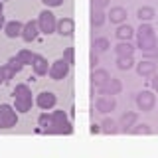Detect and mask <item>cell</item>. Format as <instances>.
<instances>
[{"mask_svg": "<svg viewBox=\"0 0 158 158\" xmlns=\"http://www.w3.org/2000/svg\"><path fill=\"white\" fill-rule=\"evenodd\" d=\"M14 109L18 113L32 111V91L28 85H16L14 89Z\"/></svg>", "mask_w": 158, "mask_h": 158, "instance_id": "3", "label": "cell"}, {"mask_svg": "<svg viewBox=\"0 0 158 158\" xmlns=\"http://www.w3.org/2000/svg\"><path fill=\"white\" fill-rule=\"evenodd\" d=\"M8 67L12 69L14 73H20V71H22V67H24V63L20 61L18 57H10V59H8Z\"/></svg>", "mask_w": 158, "mask_h": 158, "instance_id": "29", "label": "cell"}, {"mask_svg": "<svg viewBox=\"0 0 158 158\" xmlns=\"http://www.w3.org/2000/svg\"><path fill=\"white\" fill-rule=\"evenodd\" d=\"M89 65H91V69H97L99 65V52H95V49H91V53H89Z\"/></svg>", "mask_w": 158, "mask_h": 158, "instance_id": "31", "label": "cell"}, {"mask_svg": "<svg viewBox=\"0 0 158 158\" xmlns=\"http://www.w3.org/2000/svg\"><path fill=\"white\" fill-rule=\"evenodd\" d=\"M109 77L111 75H109V71H105V69H91V87L103 85Z\"/></svg>", "mask_w": 158, "mask_h": 158, "instance_id": "20", "label": "cell"}, {"mask_svg": "<svg viewBox=\"0 0 158 158\" xmlns=\"http://www.w3.org/2000/svg\"><path fill=\"white\" fill-rule=\"evenodd\" d=\"M18 123V111L12 105H0V128H12Z\"/></svg>", "mask_w": 158, "mask_h": 158, "instance_id": "4", "label": "cell"}, {"mask_svg": "<svg viewBox=\"0 0 158 158\" xmlns=\"http://www.w3.org/2000/svg\"><path fill=\"white\" fill-rule=\"evenodd\" d=\"M91 2V8H97V10H105L109 6V0H89Z\"/></svg>", "mask_w": 158, "mask_h": 158, "instance_id": "32", "label": "cell"}, {"mask_svg": "<svg viewBox=\"0 0 158 158\" xmlns=\"http://www.w3.org/2000/svg\"><path fill=\"white\" fill-rule=\"evenodd\" d=\"M117 38L118 40H123V42H131L132 40V36H135V28L132 26H128V24H118V28H117Z\"/></svg>", "mask_w": 158, "mask_h": 158, "instance_id": "18", "label": "cell"}, {"mask_svg": "<svg viewBox=\"0 0 158 158\" xmlns=\"http://www.w3.org/2000/svg\"><path fill=\"white\" fill-rule=\"evenodd\" d=\"M4 24H6V20H4V14H0V30L4 28Z\"/></svg>", "mask_w": 158, "mask_h": 158, "instance_id": "38", "label": "cell"}, {"mask_svg": "<svg viewBox=\"0 0 158 158\" xmlns=\"http://www.w3.org/2000/svg\"><path fill=\"white\" fill-rule=\"evenodd\" d=\"M0 69H2V75H4V79H6V81H8V79H12L14 75H16V73H14L12 69L8 67V63H6V65H2V67H0Z\"/></svg>", "mask_w": 158, "mask_h": 158, "instance_id": "33", "label": "cell"}, {"mask_svg": "<svg viewBox=\"0 0 158 158\" xmlns=\"http://www.w3.org/2000/svg\"><path fill=\"white\" fill-rule=\"evenodd\" d=\"M0 14H2V0H0Z\"/></svg>", "mask_w": 158, "mask_h": 158, "instance_id": "40", "label": "cell"}, {"mask_svg": "<svg viewBox=\"0 0 158 158\" xmlns=\"http://www.w3.org/2000/svg\"><path fill=\"white\" fill-rule=\"evenodd\" d=\"M22 28H24V24H20L18 20H12V22H6L4 24V34H6L8 38H20L22 36Z\"/></svg>", "mask_w": 158, "mask_h": 158, "instance_id": "16", "label": "cell"}, {"mask_svg": "<svg viewBox=\"0 0 158 158\" xmlns=\"http://www.w3.org/2000/svg\"><path fill=\"white\" fill-rule=\"evenodd\" d=\"M63 59H65L69 65H73V63H75V49H73V48H67L65 52H63Z\"/></svg>", "mask_w": 158, "mask_h": 158, "instance_id": "30", "label": "cell"}, {"mask_svg": "<svg viewBox=\"0 0 158 158\" xmlns=\"http://www.w3.org/2000/svg\"><path fill=\"white\" fill-rule=\"evenodd\" d=\"M89 132H91V135H97V132H101V125H95V123H93L91 128H89Z\"/></svg>", "mask_w": 158, "mask_h": 158, "instance_id": "36", "label": "cell"}, {"mask_svg": "<svg viewBox=\"0 0 158 158\" xmlns=\"http://www.w3.org/2000/svg\"><path fill=\"white\" fill-rule=\"evenodd\" d=\"M69 63L65 61V59H57V61H53L52 65H49V77L53 79V81H61V79H65L67 77V73H69Z\"/></svg>", "mask_w": 158, "mask_h": 158, "instance_id": "6", "label": "cell"}, {"mask_svg": "<svg viewBox=\"0 0 158 158\" xmlns=\"http://www.w3.org/2000/svg\"><path fill=\"white\" fill-rule=\"evenodd\" d=\"M4 81H6V79H4V75H2V69H0V85H2Z\"/></svg>", "mask_w": 158, "mask_h": 158, "instance_id": "39", "label": "cell"}, {"mask_svg": "<svg viewBox=\"0 0 158 158\" xmlns=\"http://www.w3.org/2000/svg\"><path fill=\"white\" fill-rule=\"evenodd\" d=\"M150 77H152V79H150V85H152V89H154V91L158 93V73L154 71V73H152Z\"/></svg>", "mask_w": 158, "mask_h": 158, "instance_id": "35", "label": "cell"}, {"mask_svg": "<svg viewBox=\"0 0 158 158\" xmlns=\"http://www.w3.org/2000/svg\"><path fill=\"white\" fill-rule=\"evenodd\" d=\"M44 4H46L48 8H56V6H61L63 4V0H42Z\"/></svg>", "mask_w": 158, "mask_h": 158, "instance_id": "34", "label": "cell"}, {"mask_svg": "<svg viewBox=\"0 0 158 158\" xmlns=\"http://www.w3.org/2000/svg\"><path fill=\"white\" fill-rule=\"evenodd\" d=\"M32 69H34V73H36V75H48V71H49L48 59H46V57H42V56H34Z\"/></svg>", "mask_w": 158, "mask_h": 158, "instance_id": "17", "label": "cell"}, {"mask_svg": "<svg viewBox=\"0 0 158 158\" xmlns=\"http://www.w3.org/2000/svg\"><path fill=\"white\" fill-rule=\"evenodd\" d=\"M135 46H132L131 42H123V40H118V44L115 46V53H117V57H121V56H132L135 53Z\"/></svg>", "mask_w": 158, "mask_h": 158, "instance_id": "21", "label": "cell"}, {"mask_svg": "<svg viewBox=\"0 0 158 158\" xmlns=\"http://www.w3.org/2000/svg\"><path fill=\"white\" fill-rule=\"evenodd\" d=\"M131 132L132 135H152V128H150V125H144V123H142V125H135L131 128Z\"/></svg>", "mask_w": 158, "mask_h": 158, "instance_id": "28", "label": "cell"}, {"mask_svg": "<svg viewBox=\"0 0 158 158\" xmlns=\"http://www.w3.org/2000/svg\"><path fill=\"white\" fill-rule=\"evenodd\" d=\"M101 132H105V135H117L118 132V123L115 118H105V121L101 123Z\"/></svg>", "mask_w": 158, "mask_h": 158, "instance_id": "22", "label": "cell"}, {"mask_svg": "<svg viewBox=\"0 0 158 158\" xmlns=\"http://www.w3.org/2000/svg\"><path fill=\"white\" fill-rule=\"evenodd\" d=\"M136 71L140 77H150L152 73L156 71V63L152 59H142V61L136 63Z\"/></svg>", "mask_w": 158, "mask_h": 158, "instance_id": "14", "label": "cell"}, {"mask_svg": "<svg viewBox=\"0 0 158 158\" xmlns=\"http://www.w3.org/2000/svg\"><path fill=\"white\" fill-rule=\"evenodd\" d=\"M56 103H57V97L53 95L52 91H42L36 97V105L42 109V111H49V109H53Z\"/></svg>", "mask_w": 158, "mask_h": 158, "instance_id": "9", "label": "cell"}, {"mask_svg": "<svg viewBox=\"0 0 158 158\" xmlns=\"http://www.w3.org/2000/svg\"><path fill=\"white\" fill-rule=\"evenodd\" d=\"M117 67L123 69V71L132 69V67H135V59H132V56H121V57H117Z\"/></svg>", "mask_w": 158, "mask_h": 158, "instance_id": "24", "label": "cell"}, {"mask_svg": "<svg viewBox=\"0 0 158 158\" xmlns=\"http://www.w3.org/2000/svg\"><path fill=\"white\" fill-rule=\"evenodd\" d=\"M123 91V83L115 77H109L103 85H99V93L101 95H118Z\"/></svg>", "mask_w": 158, "mask_h": 158, "instance_id": "8", "label": "cell"}, {"mask_svg": "<svg viewBox=\"0 0 158 158\" xmlns=\"http://www.w3.org/2000/svg\"><path fill=\"white\" fill-rule=\"evenodd\" d=\"M135 34H136V48L140 49L142 53L158 49V42H156V36H154V28H152L148 22H140V28L135 30Z\"/></svg>", "mask_w": 158, "mask_h": 158, "instance_id": "1", "label": "cell"}, {"mask_svg": "<svg viewBox=\"0 0 158 158\" xmlns=\"http://www.w3.org/2000/svg\"><path fill=\"white\" fill-rule=\"evenodd\" d=\"M91 46H93L95 52H107V49L111 48V44H109L107 38H97V40H93V42H91Z\"/></svg>", "mask_w": 158, "mask_h": 158, "instance_id": "27", "label": "cell"}, {"mask_svg": "<svg viewBox=\"0 0 158 158\" xmlns=\"http://www.w3.org/2000/svg\"><path fill=\"white\" fill-rule=\"evenodd\" d=\"M73 125L69 121L65 111H53L52 113V132L49 135H71Z\"/></svg>", "mask_w": 158, "mask_h": 158, "instance_id": "2", "label": "cell"}, {"mask_svg": "<svg viewBox=\"0 0 158 158\" xmlns=\"http://www.w3.org/2000/svg\"><path fill=\"white\" fill-rule=\"evenodd\" d=\"M136 16H138L140 22H150L152 18H156V10L152 6H142V8H138Z\"/></svg>", "mask_w": 158, "mask_h": 158, "instance_id": "23", "label": "cell"}, {"mask_svg": "<svg viewBox=\"0 0 158 158\" xmlns=\"http://www.w3.org/2000/svg\"><path fill=\"white\" fill-rule=\"evenodd\" d=\"M136 121H138V115H136V113H132V111L123 113L121 121H118V131H123V132H131V128L136 125Z\"/></svg>", "mask_w": 158, "mask_h": 158, "instance_id": "11", "label": "cell"}, {"mask_svg": "<svg viewBox=\"0 0 158 158\" xmlns=\"http://www.w3.org/2000/svg\"><path fill=\"white\" fill-rule=\"evenodd\" d=\"M34 56H36V53H32L30 49H20V52L16 53V57H18L22 63H24V65H32V61H34Z\"/></svg>", "mask_w": 158, "mask_h": 158, "instance_id": "26", "label": "cell"}, {"mask_svg": "<svg viewBox=\"0 0 158 158\" xmlns=\"http://www.w3.org/2000/svg\"><path fill=\"white\" fill-rule=\"evenodd\" d=\"M95 107L99 113H111L117 107V99H115V95H99L95 101Z\"/></svg>", "mask_w": 158, "mask_h": 158, "instance_id": "10", "label": "cell"}, {"mask_svg": "<svg viewBox=\"0 0 158 158\" xmlns=\"http://www.w3.org/2000/svg\"><path fill=\"white\" fill-rule=\"evenodd\" d=\"M38 34H40V26H38V20L34 22V20H30L28 24H24V28H22V38L24 42H34V40L38 38Z\"/></svg>", "mask_w": 158, "mask_h": 158, "instance_id": "12", "label": "cell"}, {"mask_svg": "<svg viewBox=\"0 0 158 158\" xmlns=\"http://www.w3.org/2000/svg\"><path fill=\"white\" fill-rule=\"evenodd\" d=\"M144 56L148 59H154V57H158V49H154V52H144Z\"/></svg>", "mask_w": 158, "mask_h": 158, "instance_id": "37", "label": "cell"}, {"mask_svg": "<svg viewBox=\"0 0 158 158\" xmlns=\"http://www.w3.org/2000/svg\"><path fill=\"white\" fill-rule=\"evenodd\" d=\"M56 32L59 36H63V38L73 36V32H75V22H73L71 18H61L57 22V26H56Z\"/></svg>", "mask_w": 158, "mask_h": 158, "instance_id": "13", "label": "cell"}, {"mask_svg": "<svg viewBox=\"0 0 158 158\" xmlns=\"http://www.w3.org/2000/svg\"><path fill=\"white\" fill-rule=\"evenodd\" d=\"M127 8H123V6H113L111 8V12L107 14V18L111 20L113 24H123V22H127Z\"/></svg>", "mask_w": 158, "mask_h": 158, "instance_id": "15", "label": "cell"}, {"mask_svg": "<svg viewBox=\"0 0 158 158\" xmlns=\"http://www.w3.org/2000/svg\"><path fill=\"white\" fill-rule=\"evenodd\" d=\"M156 105V95L152 91H140V93H136V107H138V111H142V113H148V111H152Z\"/></svg>", "mask_w": 158, "mask_h": 158, "instance_id": "7", "label": "cell"}, {"mask_svg": "<svg viewBox=\"0 0 158 158\" xmlns=\"http://www.w3.org/2000/svg\"><path fill=\"white\" fill-rule=\"evenodd\" d=\"M107 20V14L103 10H97V8H91V16H89V24L91 28H101Z\"/></svg>", "mask_w": 158, "mask_h": 158, "instance_id": "19", "label": "cell"}, {"mask_svg": "<svg viewBox=\"0 0 158 158\" xmlns=\"http://www.w3.org/2000/svg\"><path fill=\"white\" fill-rule=\"evenodd\" d=\"M38 125H40V128H42V132H52V115H48V113L40 115Z\"/></svg>", "mask_w": 158, "mask_h": 158, "instance_id": "25", "label": "cell"}, {"mask_svg": "<svg viewBox=\"0 0 158 158\" xmlns=\"http://www.w3.org/2000/svg\"><path fill=\"white\" fill-rule=\"evenodd\" d=\"M38 26H40V32L49 36V34L56 32V26H57V20L53 16L49 10H44V12H40L38 16Z\"/></svg>", "mask_w": 158, "mask_h": 158, "instance_id": "5", "label": "cell"}]
</instances>
